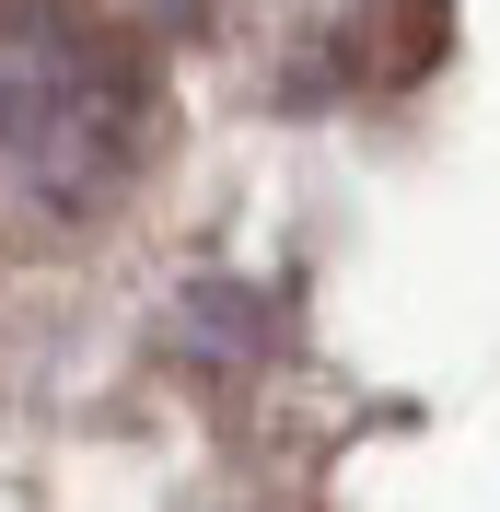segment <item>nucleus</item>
<instances>
[{"label":"nucleus","mask_w":500,"mask_h":512,"mask_svg":"<svg viewBox=\"0 0 500 512\" xmlns=\"http://www.w3.org/2000/svg\"><path fill=\"white\" fill-rule=\"evenodd\" d=\"M163 152V70L105 0H0V222L94 233Z\"/></svg>","instance_id":"1"}]
</instances>
